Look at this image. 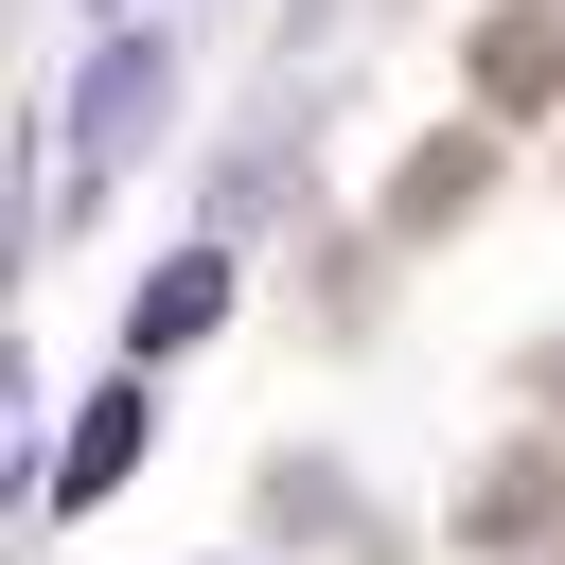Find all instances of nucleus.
<instances>
[{
	"label": "nucleus",
	"instance_id": "nucleus-1",
	"mask_svg": "<svg viewBox=\"0 0 565 565\" xmlns=\"http://www.w3.org/2000/svg\"><path fill=\"white\" fill-rule=\"evenodd\" d=\"M141 106H159V35H124V53H106V71H88V106H71V141H88V159H106V141H124V124H141Z\"/></svg>",
	"mask_w": 565,
	"mask_h": 565
},
{
	"label": "nucleus",
	"instance_id": "nucleus-2",
	"mask_svg": "<svg viewBox=\"0 0 565 565\" xmlns=\"http://www.w3.org/2000/svg\"><path fill=\"white\" fill-rule=\"evenodd\" d=\"M212 318H230V265H212V247L141 282V353H177V335H212Z\"/></svg>",
	"mask_w": 565,
	"mask_h": 565
},
{
	"label": "nucleus",
	"instance_id": "nucleus-3",
	"mask_svg": "<svg viewBox=\"0 0 565 565\" xmlns=\"http://www.w3.org/2000/svg\"><path fill=\"white\" fill-rule=\"evenodd\" d=\"M141 441H159V424H141V388H106V406L71 424V459H53V494H106V477H124Z\"/></svg>",
	"mask_w": 565,
	"mask_h": 565
}]
</instances>
